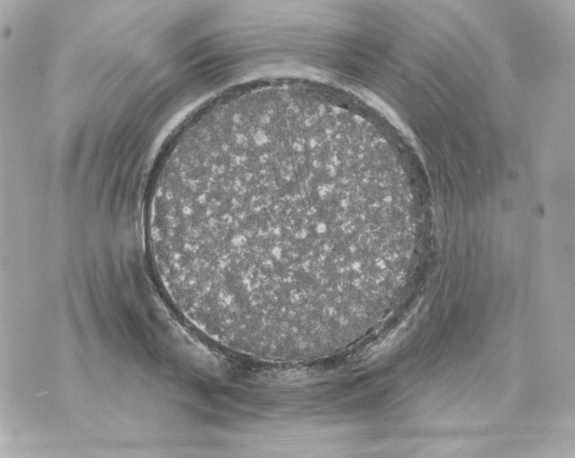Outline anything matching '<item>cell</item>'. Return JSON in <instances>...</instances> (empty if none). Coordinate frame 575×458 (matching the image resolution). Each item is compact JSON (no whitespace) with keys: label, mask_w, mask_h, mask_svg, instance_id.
<instances>
[{"label":"cell","mask_w":575,"mask_h":458,"mask_svg":"<svg viewBox=\"0 0 575 458\" xmlns=\"http://www.w3.org/2000/svg\"><path fill=\"white\" fill-rule=\"evenodd\" d=\"M419 224L395 153L365 120L307 95L216 108L172 141L146 236L166 298L230 351L341 350L404 281Z\"/></svg>","instance_id":"1"}]
</instances>
